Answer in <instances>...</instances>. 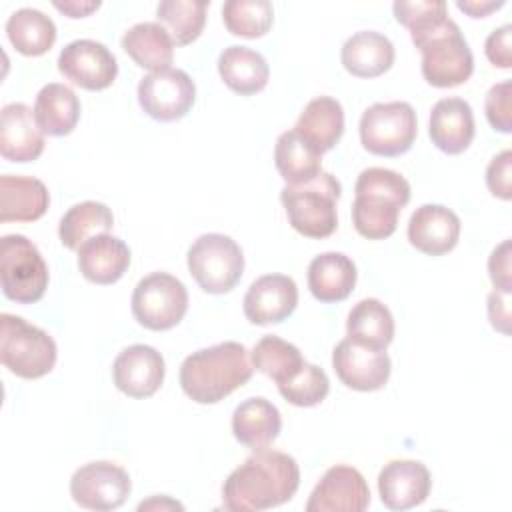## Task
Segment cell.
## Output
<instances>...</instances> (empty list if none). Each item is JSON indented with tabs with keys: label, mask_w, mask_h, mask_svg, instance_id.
<instances>
[{
	"label": "cell",
	"mask_w": 512,
	"mask_h": 512,
	"mask_svg": "<svg viewBox=\"0 0 512 512\" xmlns=\"http://www.w3.org/2000/svg\"><path fill=\"white\" fill-rule=\"evenodd\" d=\"M300 484L296 460L278 450H256L222 486L224 508L232 512H258L288 502Z\"/></svg>",
	"instance_id": "6da1fadb"
},
{
	"label": "cell",
	"mask_w": 512,
	"mask_h": 512,
	"mask_svg": "<svg viewBox=\"0 0 512 512\" xmlns=\"http://www.w3.org/2000/svg\"><path fill=\"white\" fill-rule=\"evenodd\" d=\"M254 366L240 342H220L192 352L180 366V386L198 404H216L252 378Z\"/></svg>",
	"instance_id": "7a4b0ae2"
},
{
	"label": "cell",
	"mask_w": 512,
	"mask_h": 512,
	"mask_svg": "<svg viewBox=\"0 0 512 512\" xmlns=\"http://www.w3.org/2000/svg\"><path fill=\"white\" fill-rule=\"evenodd\" d=\"M410 202L408 180L388 168H366L354 186L352 224L368 240H384L394 234L400 210Z\"/></svg>",
	"instance_id": "3957f363"
},
{
	"label": "cell",
	"mask_w": 512,
	"mask_h": 512,
	"mask_svg": "<svg viewBox=\"0 0 512 512\" xmlns=\"http://www.w3.org/2000/svg\"><path fill=\"white\" fill-rule=\"evenodd\" d=\"M342 186L330 172H320L304 184H286L280 202L290 226L306 238H328L338 228L336 202Z\"/></svg>",
	"instance_id": "277c9868"
},
{
	"label": "cell",
	"mask_w": 512,
	"mask_h": 512,
	"mask_svg": "<svg viewBox=\"0 0 512 512\" xmlns=\"http://www.w3.org/2000/svg\"><path fill=\"white\" fill-rule=\"evenodd\" d=\"M412 42L422 52V76L430 86L454 88L472 76V50L452 18Z\"/></svg>",
	"instance_id": "5b68a950"
},
{
	"label": "cell",
	"mask_w": 512,
	"mask_h": 512,
	"mask_svg": "<svg viewBox=\"0 0 512 512\" xmlns=\"http://www.w3.org/2000/svg\"><path fill=\"white\" fill-rule=\"evenodd\" d=\"M56 342L42 328L14 314L0 316V360L16 376L34 380L56 364Z\"/></svg>",
	"instance_id": "8992f818"
},
{
	"label": "cell",
	"mask_w": 512,
	"mask_h": 512,
	"mask_svg": "<svg viewBox=\"0 0 512 512\" xmlns=\"http://www.w3.org/2000/svg\"><path fill=\"white\" fill-rule=\"evenodd\" d=\"M186 262L196 284L208 294L230 292L244 272L242 248L218 232L198 236L188 248Z\"/></svg>",
	"instance_id": "52a82bcc"
},
{
	"label": "cell",
	"mask_w": 512,
	"mask_h": 512,
	"mask_svg": "<svg viewBox=\"0 0 512 512\" xmlns=\"http://www.w3.org/2000/svg\"><path fill=\"white\" fill-rule=\"evenodd\" d=\"M0 282L6 298L18 304L38 302L48 288V266L32 240L6 234L0 242Z\"/></svg>",
	"instance_id": "ba28073f"
},
{
	"label": "cell",
	"mask_w": 512,
	"mask_h": 512,
	"mask_svg": "<svg viewBox=\"0 0 512 512\" xmlns=\"http://www.w3.org/2000/svg\"><path fill=\"white\" fill-rule=\"evenodd\" d=\"M418 134L416 112L408 102H376L360 118V142L376 156H400L408 152Z\"/></svg>",
	"instance_id": "9c48e42d"
},
{
	"label": "cell",
	"mask_w": 512,
	"mask_h": 512,
	"mask_svg": "<svg viewBox=\"0 0 512 512\" xmlns=\"http://www.w3.org/2000/svg\"><path fill=\"white\" fill-rule=\"evenodd\" d=\"M188 310L186 286L168 272L144 276L132 292V314L148 330L174 328Z\"/></svg>",
	"instance_id": "30bf717a"
},
{
	"label": "cell",
	"mask_w": 512,
	"mask_h": 512,
	"mask_svg": "<svg viewBox=\"0 0 512 512\" xmlns=\"http://www.w3.org/2000/svg\"><path fill=\"white\" fill-rule=\"evenodd\" d=\"M130 490L132 482L128 472L110 460L88 462L70 478L72 500L88 510H116L126 502Z\"/></svg>",
	"instance_id": "8fae6325"
},
{
	"label": "cell",
	"mask_w": 512,
	"mask_h": 512,
	"mask_svg": "<svg viewBox=\"0 0 512 512\" xmlns=\"http://www.w3.org/2000/svg\"><path fill=\"white\" fill-rule=\"evenodd\" d=\"M196 100L194 80L178 68H166L146 74L138 84V102L142 110L158 122L184 118Z\"/></svg>",
	"instance_id": "7c38bea8"
},
{
	"label": "cell",
	"mask_w": 512,
	"mask_h": 512,
	"mask_svg": "<svg viewBox=\"0 0 512 512\" xmlns=\"http://www.w3.org/2000/svg\"><path fill=\"white\" fill-rule=\"evenodd\" d=\"M332 368L344 386L358 392H374L388 382L392 362L386 350L348 336L334 346Z\"/></svg>",
	"instance_id": "4fadbf2b"
},
{
	"label": "cell",
	"mask_w": 512,
	"mask_h": 512,
	"mask_svg": "<svg viewBox=\"0 0 512 512\" xmlns=\"http://www.w3.org/2000/svg\"><path fill=\"white\" fill-rule=\"evenodd\" d=\"M58 70L66 80L84 90H104L116 80L118 64L102 42L80 38L62 48Z\"/></svg>",
	"instance_id": "5bb4252c"
},
{
	"label": "cell",
	"mask_w": 512,
	"mask_h": 512,
	"mask_svg": "<svg viewBox=\"0 0 512 512\" xmlns=\"http://www.w3.org/2000/svg\"><path fill=\"white\" fill-rule=\"evenodd\" d=\"M368 504L370 488L364 476L352 466L336 464L314 486L306 512H362Z\"/></svg>",
	"instance_id": "9a60e30c"
},
{
	"label": "cell",
	"mask_w": 512,
	"mask_h": 512,
	"mask_svg": "<svg viewBox=\"0 0 512 512\" xmlns=\"http://www.w3.org/2000/svg\"><path fill=\"white\" fill-rule=\"evenodd\" d=\"M166 364L162 354L148 344L124 348L112 364L114 386L130 398H150L164 382Z\"/></svg>",
	"instance_id": "2e32d148"
},
{
	"label": "cell",
	"mask_w": 512,
	"mask_h": 512,
	"mask_svg": "<svg viewBox=\"0 0 512 512\" xmlns=\"http://www.w3.org/2000/svg\"><path fill=\"white\" fill-rule=\"evenodd\" d=\"M244 316L256 326L284 322L298 304V288L290 276L264 274L256 278L244 296Z\"/></svg>",
	"instance_id": "e0dca14e"
},
{
	"label": "cell",
	"mask_w": 512,
	"mask_h": 512,
	"mask_svg": "<svg viewBox=\"0 0 512 512\" xmlns=\"http://www.w3.org/2000/svg\"><path fill=\"white\" fill-rule=\"evenodd\" d=\"M430 488V472L418 460H390L378 474L380 500L390 510H408L422 504Z\"/></svg>",
	"instance_id": "ac0fdd59"
},
{
	"label": "cell",
	"mask_w": 512,
	"mask_h": 512,
	"mask_svg": "<svg viewBox=\"0 0 512 512\" xmlns=\"http://www.w3.org/2000/svg\"><path fill=\"white\" fill-rule=\"evenodd\" d=\"M44 132L34 110L22 102H10L0 112V154L10 162H32L44 152Z\"/></svg>",
	"instance_id": "d6986e66"
},
{
	"label": "cell",
	"mask_w": 512,
	"mask_h": 512,
	"mask_svg": "<svg viewBox=\"0 0 512 512\" xmlns=\"http://www.w3.org/2000/svg\"><path fill=\"white\" fill-rule=\"evenodd\" d=\"M460 238V218L454 210L442 204H422L408 222L410 244L428 254L442 256L450 252Z\"/></svg>",
	"instance_id": "ffe728a7"
},
{
	"label": "cell",
	"mask_w": 512,
	"mask_h": 512,
	"mask_svg": "<svg viewBox=\"0 0 512 512\" xmlns=\"http://www.w3.org/2000/svg\"><path fill=\"white\" fill-rule=\"evenodd\" d=\"M432 144L446 154L464 152L474 140V114L462 98H442L430 112Z\"/></svg>",
	"instance_id": "44dd1931"
},
{
	"label": "cell",
	"mask_w": 512,
	"mask_h": 512,
	"mask_svg": "<svg viewBox=\"0 0 512 512\" xmlns=\"http://www.w3.org/2000/svg\"><path fill=\"white\" fill-rule=\"evenodd\" d=\"M130 266V248L124 240L112 234L88 238L78 248V270L94 284L118 282Z\"/></svg>",
	"instance_id": "7402d4cb"
},
{
	"label": "cell",
	"mask_w": 512,
	"mask_h": 512,
	"mask_svg": "<svg viewBox=\"0 0 512 512\" xmlns=\"http://www.w3.org/2000/svg\"><path fill=\"white\" fill-rule=\"evenodd\" d=\"M292 130L318 154L332 150L344 134L342 104L330 96L310 100Z\"/></svg>",
	"instance_id": "603a6c76"
},
{
	"label": "cell",
	"mask_w": 512,
	"mask_h": 512,
	"mask_svg": "<svg viewBox=\"0 0 512 512\" xmlns=\"http://www.w3.org/2000/svg\"><path fill=\"white\" fill-rule=\"evenodd\" d=\"M394 44L388 36L374 30L352 34L340 52L342 66L356 78H376L394 64Z\"/></svg>",
	"instance_id": "cb8c5ba5"
},
{
	"label": "cell",
	"mask_w": 512,
	"mask_h": 512,
	"mask_svg": "<svg viewBox=\"0 0 512 512\" xmlns=\"http://www.w3.org/2000/svg\"><path fill=\"white\" fill-rule=\"evenodd\" d=\"M50 194L32 176H0V222H34L44 216Z\"/></svg>",
	"instance_id": "d4e9b609"
},
{
	"label": "cell",
	"mask_w": 512,
	"mask_h": 512,
	"mask_svg": "<svg viewBox=\"0 0 512 512\" xmlns=\"http://www.w3.org/2000/svg\"><path fill=\"white\" fill-rule=\"evenodd\" d=\"M356 264L342 252H322L308 266V288L320 302L346 300L356 286Z\"/></svg>",
	"instance_id": "484cf974"
},
{
	"label": "cell",
	"mask_w": 512,
	"mask_h": 512,
	"mask_svg": "<svg viewBox=\"0 0 512 512\" xmlns=\"http://www.w3.org/2000/svg\"><path fill=\"white\" fill-rule=\"evenodd\" d=\"M280 430L282 418L278 408L262 396L240 402L232 414L234 438L252 450L268 448Z\"/></svg>",
	"instance_id": "4316f807"
},
{
	"label": "cell",
	"mask_w": 512,
	"mask_h": 512,
	"mask_svg": "<svg viewBox=\"0 0 512 512\" xmlns=\"http://www.w3.org/2000/svg\"><path fill=\"white\" fill-rule=\"evenodd\" d=\"M218 72L236 94L250 96L266 88L270 68L266 58L248 46H228L218 56Z\"/></svg>",
	"instance_id": "83f0119b"
},
{
	"label": "cell",
	"mask_w": 512,
	"mask_h": 512,
	"mask_svg": "<svg viewBox=\"0 0 512 512\" xmlns=\"http://www.w3.org/2000/svg\"><path fill=\"white\" fill-rule=\"evenodd\" d=\"M124 52L150 72L166 70L174 58V40L158 22H138L122 36Z\"/></svg>",
	"instance_id": "f1b7e54d"
},
{
	"label": "cell",
	"mask_w": 512,
	"mask_h": 512,
	"mask_svg": "<svg viewBox=\"0 0 512 512\" xmlns=\"http://www.w3.org/2000/svg\"><path fill=\"white\" fill-rule=\"evenodd\" d=\"M34 116L44 134L66 136L78 124L80 100L70 86L50 82L36 94Z\"/></svg>",
	"instance_id": "f546056e"
},
{
	"label": "cell",
	"mask_w": 512,
	"mask_h": 512,
	"mask_svg": "<svg viewBox=\"0 0 512 512\" xmlns=\"http://www.w3.org/2000/svg\"><path fill=\"white\" fill-rule=\"evenodd\" d=\"M10 44L24 56H42L56 42V26L50 16L36 8H20L6 20Z\"/></svg>",
	"instance_id": "4dcf8cb0"
},
{
	"label": "cell",
	"mask_w": 512,
	"mask_h": 512,
	"mask_svg": "<svg viewBox=\"0 0 512 512\" xmlns=\"http://www.w3.org/2000/svg\"><path fill=\"white\" fill-rule=\"evenodd\" d=\"M112 226H114L112 210L102 202L86 200L66 210V214L58 224V236L68 250H78L88 238L98 234H108Z\"/></svg>",
	"instance_id": "1f68e13d"
},
{
	"label": "cell",
	"mask_w": 512,
	"mask_h": 512,
	"mask_svg": "<svg viewBox=\"0 0 512 512\" xmlns=\"http://www.w3.org/2000/svg\"><path fill=\"white\" fill-rule=\"evenodd\" d=\"M274 162L286 184H304L322 172V154L310 148L294 130L282 132L274 146Z\"/></svg>",
	"instance_id": "d6a6232c"
},
{
	"label": "cell",
	"mask_w": 512,
	"mask_h": 512,
	"mask_svg": "<svg viewBox=\"0 0 512 512\" xmlns=\"http://www.w3.org/2000/svg\"><path fill=\"white\" fill-rule=\"evenodd\" d=\"M346 332L350 338L386 350L394 338V318L386 304L376 298H364L348 314Z\"/></svg>",
	"instance_id": "836d02e7"
},
{
	"label": "cell",
	"mask_w": 512,
	"mask_h": 512,
	"mask_svg": "<svg viewBox=\"0 0 512 512\" xmlns=\"http://www.w3.org/2000/svg\"><path fill=\"white\" fill-rule=\"evenodd\" d=\"M250 358H252V366L262 374H266L268 378H272L276 386L292 378L306 362L294 344L274 334L262 336L254 344Z\"/></svg>",
	"instance_id": "e575fe53"
},
{
	"label": "cell",
	"mask_w": 512,
	"mask_h": 512,
	"mask_svg": "<svg viewBox=\"0 0 512 512\" xmlns=\"http://www.w3.org/2000/svg\"><path fill=\"white\" fill-rule=\"evenodd\" d=\"M208 2L192 0H162L156 6L158 24L166 28L176 46H186L194 42L206 24Z\"/></svg>",
	"instance_id": "d590c367"
},
{
	"label": "cell",
	"mask_w": 512,
	"mask_h": 512,
	"mask_svg": "<svg viewBox=\"0 0 512 512\" xmlns=\"http://www.w3.org/2000/svg\"><path fill=\"white\" fill-rule=\"evenodd\" d=\"M222 20L234 36L260 38L274 22V8L268 0H228L222 6Z\"/></svg>",
	"instance_id": "8d00e7d4"
},
{
	"label": "cell",
	"mask_w": 512,
	"mask_h": 512,
	"mask_svg": "<svg viewBox=\"0 0 512 512\" xmlns=\"http://www.w3.org/2000/svg\"><path fill=\"white\" fill-rule=\"evenodd\" d=\"M278 392L286 402L300 408H310L328 396L330 380L320 366L304 362L292 378L278 384Z\"/></svg>",
	"instance_id": "74e56055"
},
{
	"label": "cell",
	"mask_w": 512,
	"mask_h": 512,
	"mask_svg": "<svg viewBox=\"0 0 512 512\" xmlns=\"http://www.w3.org/2000/svg\"><path fill=\"white\" fill-rule=\"evenodd\" d=\"M394 18L410 30V38L416 40L434 30L448 18V6L442 0H416L394 2Z\"/></svg>",
	"instance_id": "f35d334b"
},
{
	"label": "cell",
	"mask_w": 512,
	"mask_h": 512,
	"mask_svg": "<svg viewBox=\"0 0 512 512\" xmlns=\"http://www.w3.org/2000/svg\"><path fill=\"white\" fill-rule=\"evenodd\" d=\"M512 82L504 80L494 84L484 98V112L490 126L498 132L508 134L512 130V104H510Z\"/></svg>",
	"instance_id": "ab89813d"
},
{
	"label": "cell",
	"mask_w": 512,
	"mask_h": 512,
	"mask_svg": "<svg viewBox=\"0 0 512 512\" xmlns=\"http://www.w3.org/2000/svg\"><path fill=\"white\" fill-rule=\"evenodd\" d=\"M512 152L502 150L498 156H494L486 168V186L488 190L502 198H512Z\"/></svg>",
	"instance_id": "60d3db41"
},
{
	"label": "cell",
	"mask_w": 512,
	"mask_h": 512,
	"mask_svg": "<svg viewBox=\"0 0 512 512\" xmlns=\"http://www.w3.org/2000/svg\"><path fill=\"white\" fill-rule=\"evenodd\" d=\"M510 34L512 28L510 24H504L490 32L484 44L486 58L496 66V68H510L512 66V52H510Z\"/></svg>",
	"instance_id": "b9f144b4"
},
{
	"label": "cell",
	"mask_w": 512,
	"mask_h": 512,
	"mask_svg": "<svg viewBox=\"0 0 512 512\" xmlns=\"http://www.w3.org/2000/svg\"><path fill=\"white\" fill-rule=\"evenodd\" d=\"M488 274L496 290L510 294V240H504L488 258Z\"/></svg>",
	"instance_id": "7bdbcfd3"
},
{
	"label": "cell",
	"mask_w": 512,
	"mask_h": 512,
	"mask_svg": "<svg viewBox=\"0 0 512 512\" xmlns=\"http://www.w3.org/2000/svg\"><path fill=\"white\" fill-rule=\"evenodd\" d=\"M488 316L490 322L496 330L508 334V320H510V312H508V294L494 290L488 296Z\"/></svg>",
	"instance_id": "ee69618b"
},
{
	"label": "cell",
	"mask_w": 512,
	"mask_h": 512,
	"mask_svg": "<svg viewBox=\"0 0 512 512\" xmlns=\"http://www.w3.org/2000/svg\"><path fill=\"white\" fill-rule=\"evenodd\" d=\"M54 8L64 12L68 18H84L100 8V2H54Z\"/></svg>",
	"instance_id": "f6af8a7d"
},
{
	"label": "cell",
	"mask_w": 512,
	"mask_h": 512,
	"mask_svg": "<svg viewBox=\"0 0 512 512\" xmlns=\"http://www.w3.org/2000/svg\"><path fill=\"white\" fill-rule=\"evenodd\" d=\"M456 6L462 10V12H466L468 16H472V18H484L486 14H490L492 10H498V8H502L504 6V2L500 0V2H462V0H458L456 2Z\"/></svg>",
	"instance_id": "bcb514c9"
},
{
	"label": "cell",
	"mask_w": 512,
	"mask_h": 512,
	"mask_svg": "<svg viewBox=\"0 0 512 512\" xmlns=\"http://www.w3.org/2000/svg\"><path fill=\"white\" fill-rule=\"evenodd\" d=\"M150 508H178V510H182L184 506L180 502H176V500H170L168 496H162V498L156 496V498H152L148 502H142L138 506V510H150Z\"/></svg>",
	"instance_id": "7dc6e473"
}]
</instances>
